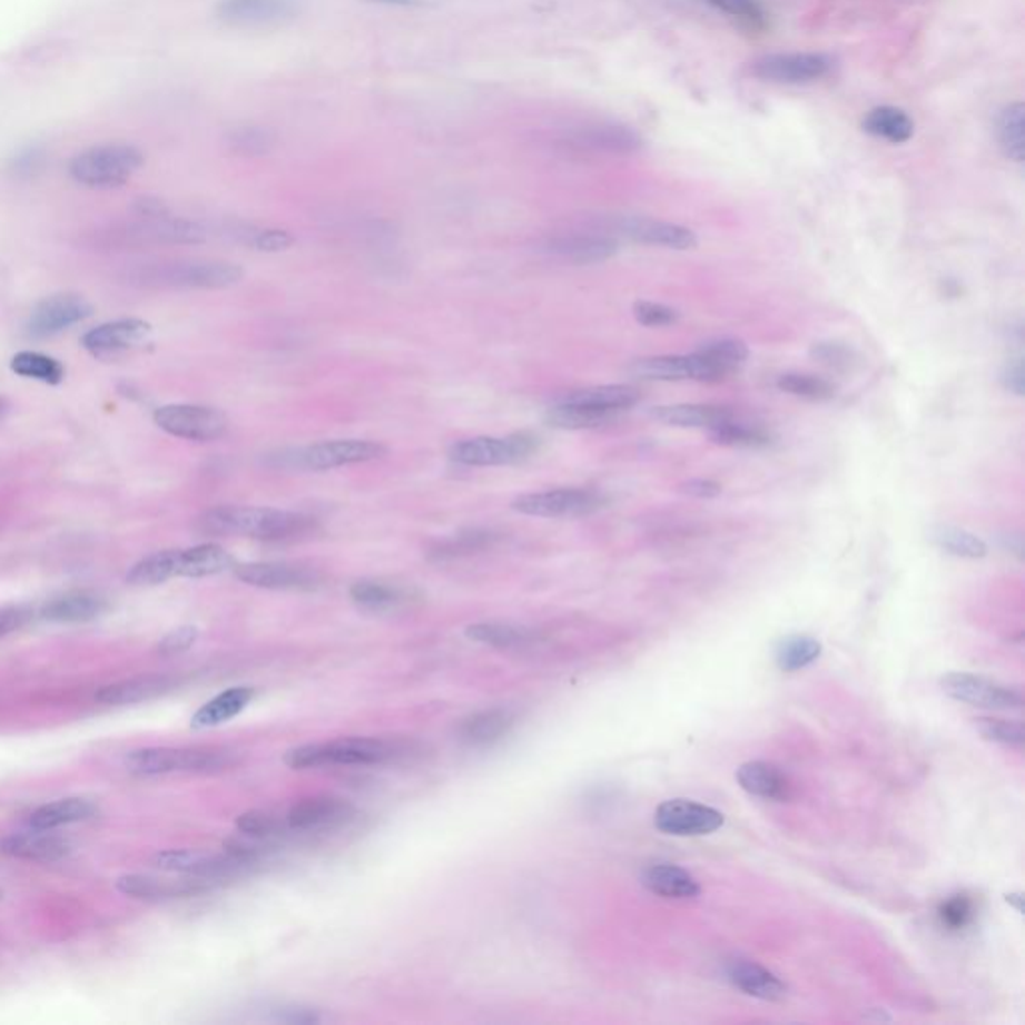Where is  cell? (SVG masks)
I'll list each match as a JSON object with an SVG mask.
<instances>
[{"mask_svg":"<svg viewBox=\"0 0 1025 1025\" xmlns=\"http://www.w3.org/2000/svg\"><path fill=\"white\" fill-rule=\"evenodd\" d=\"M317 521L293 511L265 507H239V505H220L209 509L197 519V529L210 538L257 539L267 543H287L313 535L317 531Z\"/></svg>","mask_w":1025,"mask_h":1025,"instance_id":"obj_1","label":"cell"},{"mask_svg":"<svg viewBox=\"0 0 1025 1025\" xmlns=\"http://www.w3.org/2000/svg\"><path fill=\"white\" fill-rule=\"evenodd\" d=\"M145 165L142 150L125 140H109L79 150L69 160V177L82 189L112 190L127 185Z\"/></svg>","mask_w":1025,"mask_h":1025,"instance_id":"obj_2","label":"cell"},{"mask_svg":"<svg viewBox=\"0 0 1025 1025\" xmlns=\"http://www.w3.org/2000/svg\"><path fill=\"white\" fill-rule=\"evenodd\" d=\"M407 749L398 741L378 737H347L331 743L295 747L287 751L285 763L293 769L325 766H377L405 756Z\"/></svg>","mask_w":1025,"mask_h":1025,"instance_id":"obj_3","label":"cell"},{"mask_svg":"<svg viewBox=\"0 0 1025 1025\" xmlns=\"http://www.w3.org/2000/svg\"><path fill=\"white\" fill-rule=\"evenodd\" d=\"M125 763L137 776H167V773H210L235 763V756L217 747H147L130 751Z\"/></svg>","mask_w":1025,"mask_h":1025,"instance_id":"obj_4","label":"cell"},{"mask_svg":"<svg viewBox=\"0 0 1025 1025\" xmlns=\"http://www.w3.org/2000/svg\"><path fill=\"white\" fill-rule=\"evenodd\" d=\"M135 279L149 287L169 289H227L243 279V269L225 260H175L150 265Z\"/></svg>","mask_w":1025,"mask_h":1025,"instance_id":"obj_5","label":"cell"},{"mask_svg":"<svg viewBox=\"0 0 1025 1025\" xmlns=\"http://www.w3.org/2000/svg\"><path fill=\"white\" fill-rule=\"evenodd\" d=\"M605 503V495L593 489H553L521 495L513 501V509L531 518L573 519L598 513Z\"/></svg>","mask_w":1025,"mask_h":1025,"instance_id":"obj_6","label":"cell"},{"mask_svg":"<svg viewBox=\"0 0 1025 1025\" xmlns=\"http://www.w3.org/2000/svg\"><path fill=\"white\" fill-rule=\"evenodd\" d=\"M538 449V437L529 433H518L513 437H475L455 443L449 457L455 463L467 467H495V465H511L519 463Z\"/></svg>","mask_w":1025,"mask_h":1025,"instance_id":"obj_7","label":"cell"},{"mask_svg":"<svg viewBox=\"0 0 1025 1025\" xmlns=\"http://www.w3.org/2000/svg\"><path fill=\"white\" fill-rule=\"evenodd\" d=\"M155 425L169 433L173 437L187 438V441H215L227 433L229 421L220 413L219 408L205 407V405H165L155 411Z\"/></svg>","mask_w":1025,"mask_h":1025,"instance_id":"obj_8","label":"cell"},{"mask_svg":"<svg viewBox=\"0 0 1025 1025\" xmlns=\"http://www.w3.org/2000/svg\"><path fill=\"white\" fill-rule=\"evenodd\" d=\"M385 453H387V447L375 441H358V438L323 441L309 447L295 449V469L331 471V469L347 467V465H357V463H368V461L385 457Z\"/></svg>","mask_w":1025,"mask_h":1025,"instance_id":"obj_9","label":"cell"},{"mask_svg":"<svg viewBox=\"0 0 1025 1025\" xmlns=\"http://www.w3.org/2000/svg\"><path fill=\"white\" fill-rule=\"evenodd\" d=\"M92 307L89 300L75 293H59L40 300L39 305L30 311L24 331L30 339H50L89 319Z\"/></svg>","mask_w":1025,"mask_h":1025,"instance_id":"obj_10","label":"cell"},{"mask_svg":"<svg viewBox=\"0 0 1025 1025\" xmlns=\"http://www.w3.org/2000/svg\"><path fill=\"white\" fill-rule=\"evenodd\" d=\"M834 69V60L821 52H779L767 55L753 62V77L771 82L801 85L824 79Z\"/></svg>","mask_w":1025,"mask_h":1025,"instance_id":"obj_11","label":"cell"},{"mask_svg":"<svg viewBox=\"0 0 1025 1025\" xmlns=\"http://www.w3.org/2000/svg\"><path fill=\"white\" fill-rule=\"evenodd\" d=\"M656 827L661 834L678 837L709 836L726 824V817L713 807L693 799H669L656 809Z\"/></svg>","mask_w":1025,"mask_h":1025,"instance_id":"obj_12","label":"cell"},{"mask_svg":"<svg viewBox=\"0 0 1025 1025\" xmlns=\"http://www.w3.org/2000/svg\"><path fill=\"white\" fill-rule=\"evenodd\" d=\"M942 689L947 696L962 703L984 707V709H1019L1024 706V696L1016 687L1004 686L994 679L972 676V673H947L942 679Z\"/></svg>","mask_w":1025,"mask_h":1025,"instance_id":"obj_13","label":"cell"},{"mask_svg":"<svg viewBox=\"0 0 1025 1025\" xmlns=\"http://www.w3.org/2000/svg\"><path fill=\"white\" fill-rule=\"evenodd\" d=\"M217 19L229 27H277L300 14L299 0H220Z\"/></svg>","mask_w":1025,"mask_h":1025,"instance_id":"obj_14","label":"cell"},{"mask_svg":"<svg viewBox=\"0 0 1025 1025\" xmlns=\"http://www.w3.org/2000/svg\"><path fill=\"white\" fill-rule=\"evenodd\" d=\"M152 327L147 321L119 319L102 323L87 331L80 339L82 348L97 358H117L149 343Z\"/></svg>","mask_w":1025,"mask_h":1025,"instance_id":"obj_15","label":"cell"},{"mask_svg":"<svg viewBox=\"0 0 1025 1025\" xmlns=\"http://www.w3.org/2000/svg\"><path fill=\"white\" fill-rule=\"evenodd\" d=\"M629 373L643 381H717L713 368L697 353L639 358L629 367Z\"/></svg>","mask_w":1025,"mask_h":1025,"instance_id":"obj_16","label":"cell"},{"mask_svg":"<svg viewBox=\"0 0 1025 1025\" xmlns=\"http://www.w3.org/2000/svg\"><path fill=\"white\" fill-rule=\"evenodd\" d=\"M355 814L347 799L335 796H315L290 807L287 826L295 831H323L343 826Z\"/></svg>","mask_w":1025,"mask_h":1025,"instance_id":"obj_17","label":"cell"},{"mask_svg":"<svg viewBox=\"0 0 1025 1025\" xmlns=\"http://www.w3.org/2000/svg\"><path fill=\"white\" fill-rule=\"evenodd\" d=\"M619 235L656 247H668L676 250H691L697 247V235L691 229L681 225L666 223V220L648 219V217H625L615 225Z\"/></svg>","mask_w":1025,"mask_h":1025,"instance_id":"obj_18","label":"cell"},{"mask_svg":"<svg viewBox=\"0 0 1025 1025\" xmlns=\"http://www.w3.org/2000/svg\"><path fill=\"white\" fill-rule=\"evenodd\" d=\"M545 250L559 259L571 260L578 265H593L613 259L619 253V243L609 235L598 233H568L548 239Z\"/></svg>","mask_w":1025,"mask_h":1025,"instance_id":"obj_19","label":"cell"},{"mask_svg":"<svg viewBox=\"0 0 1025 1025\" xmlns=\"http://www.w3.org/2000/svg\"><path fill=\"white\" fill-rule=\"evenodd\" d=\"M235 575L260 589H311L319 581L315 571L289 563H245L235 569Z\"/></svg>","mask_w":1025,"mask_h":1025,"instance_id":"obj_20","label":"cell"},{"mask_svg":"<svg viewBox=\"0 0 1025 1025\" xmlns=\"http://www.w3.org/2000/svg\"><path fill=\"white\" fill-rule=\"evenodd\" d=\"M571 147L595 152H611V155H629L641 149V137L629 127L595 122L573 130L569 135Z\"/></svg>","mask_w":1025,"mask_h":1025,"instance_id":"obj_21","label":"cell"},{"mask_svg":"<svg viewBox=\"0 0 1025 1025\" xmlns=\"http://www.w3.org/2000/svg\"><path fill=\"white\" fill-rule=\"evenodd\" d=\"M109 601L95 591H69L49 599L39 609L40 618L50 623H87L107 613Z\"/></svg>","mask_w":1025,"mask_h":1025,"instance_id":"obj_22","label":"cell"},{"mask_svg":"<svg viewBox=\"0 0 1025 1025\" xmlns=\"http://www.w3.org/2000/svg\"><path fill=\"white\" fill-rule=\"evenodd\" d=\"M0 849L10 857L27 859V861H57L60 857L69 856V839L52 834V829H35L29 834H14L2 839Z\"/></svg>","mask_w":1025,"mask_h":1025,"instance_id":"obj_23","label":"cell"},{"mask_svg":"<svg viewBox=\"0 0 1025 1025\" xmlns=\"http://www.w3.org/2000/svg\"><path fill=\"white\" fill-rule=\"evenodd\" d=\"M729 982L741 989L747 996L766 999V1002H781L787 996V986L769 969L759 966L756 962H733L727 967Z\"/></svg>","mask_w":1025,"mask_h":1025,"instance_id":"obj_24","label":"cell"},{"mask_svg":"<svg viewBox=\"0 0 1025 1025\" xmlns=\"http://www.w3.org/2000/svg\"><path fill=\"white\" fill-rule=\"evenodd\" d=\"M737 783L746 789L749 796L771 799V801H786L791 791L786 773L767 761H747L737 769Z\"/></svg>","mask_w":1025,"mask_h":1025,"instance_id":"obj_25","label":"cell"},{"mask_svg":"<svg viewBox=\"0 0 1025 1025\" xmlns=\"http://www.w3.org/2000/svg\"><path fill=\"white\" fill-rule=\"evenodd\" d=\"M651 417L679 428H713L729 418L736 417L727 407L719 405H697V403H681V405H666L651 411Z\"/></svg>","mask_w":1025,"mask_h":1025,"instance_id":"obj_26","label":"cell"},{"mask_svg":"<svg viewBox=\"0 0 1025 1025\" xmlns=\"http://www.w3.org/2000/svg\"><path fill=\"white\" fill-rule=\"evenodd\" d=\"M641 881L651 894L668 897V899H691V897L699 896L701 891L696 877L683 867L673 866V864H653V866L645 867Z\"/></svg>","mask_w":1025,"mask_h":1025,"instance_id":"obj_27","label":"cell"},{"mask_svg":"<svg viewBox=\"0 0 1025 1025\" xmlns=\"http://www.w3.org/2000/svg\"><path fill=\"white\" fill-rule=\"evenodd\" d=\"M639 401L638 388L629 385H599V387L579 388L561 398V403L581 405V407L598 408L621 415L623 411L633 407Z\"/></svg>","mask_w":1025,"mask_h":1025,"instance_id":"obj_28","label":"cell"},{"mask_svg":"<svg viewBox=\"0 0 1025 1025\" xmlns=\"http://www.w3.org/2000/svg\"><path fill=\"white\" fill-rule=\"evenodd\" d=\"M515 723V717L507 709H487L461 721L457 737L467 746H487L507 736Z\"/></svg>","mask_w":1025,"mask_h":1025,"instance_id":"obj_29","label":"cell"},{"mask_svg":"<svg viewBox=\"0 0 1025 1025\" xmlns=\"http://www.w3.org/2000/svg\"><path fill=\"white\" fill-rule=\"evenodd\" d=\"M97 811L99 809L89 799L67 797V799L52 801V804H47V806L39 807L37 811H32L29 824L32 829H52L55 831V829H59L62 826L87 821L90 817L97 816Z\"/></svg>","mask_w":1025,"mask_h":1025,"instance_id":"obj_30","label":"cell"},{"mask_svg":"<svg viewBox=\"0 0 1025 1025\" xmlns=\"http://www.w3.org/2000/svg\"><path fill=\"white\" fill-rule=\"evenodd\" d=\"M170 687H173V681L169 678L149 676V678L125 679L119 683L102 687L97 691L95 699L105 706H132V703L162 696L165 691H169Z\"/></svg>","mask_w":1025,"mask_h":1025,"instance_id":"obj_31","label":"cell"},{"mask_svg":"<svg viewBox=\"0 0 1025 1025\" xmlns=\"http://www.w3.org/2000/svg\"><path fill=\"white\" fill-rule=\"evenodd\" d=\"M235 568V559L215 543L179 549V578H210Z\"/></svg>","mask_w":1025,"mask_h":1025,"instance_id":"obj_32","label":"cell"},{"mask_svg":"<svg viewBox=\"0 0 1025 1025\" xmlns=\"http://www.w3.org/2000/svg\"><path fill=\"white\" fill-rule=\"evenodd\" d=\"M499 541H501V535L491 529H467V531H461L459 535L435 543L428 551V559L437 563H445V561L469 558V555L495 548Z\"/></svg>","mask_w":1025,"mask_h":1025,"instance_id":"obj_33","label":"cell"},{"mask_svg":"<svg viewBox=\"0 0 1025 1025\" xmlns=\"http://www.w3.org/2000/svg\"><path fill=\"white\" fill-rule=\"evenodd\" d=\"M117 889L125 896L147 899V901H159V899H170V897L190 896V894L199 891L200 886L195 881H167V879H159V877L130 874V876L119 877Z\"/></svg>","mask_w":1025,"mask_h":1025,"instance_id":"obj_34","label":"cell"},{"mask_svg":"<svg viewBox=\"0 0 1025 1025\" xmlns=\"http://www.w3.org/2000/svg\"><path fill=\"white\" fill-rule=\"evenodd\" d=\"M253 699V689L249 687H233L225 693L210 699L209 703L200 707L199 711L193 716V727L205 729V727H215L229 721L233 717L239 716L245 707L249 706Z\"/></svg>","mask_w":1025,"mask_h":1025,"instance_id":"obj_35","label":"cell"},{"mask_svg":"<svg viewBox=\"0 0 1025 1025\" xmlns=\"http://www.w3.org/2000/svg\"><path fill=\"white\" fill-rule=\"evenodd\" d=\"M914 120L909 119L906 110L897 107H877L869 110L864 120V130L877 139L901 145L914 137Z\"/></svg>","mask_w":1025,"mask_h":1025,"instance_id":"obj_36","label":"cell"},{"mask_svg":"<svg viewBox=\"0 0 1025 1025\" xmlns=\"http://www.w3.org/2000/svg\"><path fill=\"white\" fill-rule=\"evenodd\" d=\"M173 578H179V549L159 551L140 559L130 568L127 581L135 588H152Z\"/></svg>","mask_w":1025,"mask_h":1025,"instance_id":"obj_37","label":"cell"},{"mask_svg":"<svg viewBox=\"0 0 1025 1025\" xmlns=\"http://www.w3.org/2000/svg\"><path fill=\"white\" fill-rule=\"evenodd\" d=\"M696 353L706 361L709 367L713 368L717 381L737 373L746 365L747 357H749V348L746 343L737 339L709 341L697 348Z\"/></svg>","mask_w":1025,"mask_h":1025,"instance_id":"obj_38","label":"cell"},{"mask_svg":"<svg viewBox=\"0 0 1025 1025\" xmlns=\"http://www.w3.org/2000/svg\"><path fill=\"white\" fill-rule=\"evenodd\" d=\"M467 638L481 645L499 649L525 648L533 643V633L528 628L503 623V621H483L469 625Z\"/></svg>","mask_w":1025,"mask_h":1025,"instance_id":"obj_39","label":"cell"},{"mask_svg":"<svg viewBox=\"0 0 1025 1025\" xmlns=\"http://www.w3.org/2000/svg\"><path fill=\"white\" fill-rule=\"evenodd\" d=\"M709 435L721 447L766 449L773 443V435L767 428L737 421L736 417L709 428Z\"/></svg>","mask_w":1025,"mask_h":1025,"instance_id":"obj_40","label":"cell"},{"mask_svg":"<svg viewBox=\"0 0 1025 1025\" xmlns=\"http://www.w3.org/2000/svg\"><path fill=\"white\" fill-rule=\"evenodd\" d=\"M929 539L936 548L946 551L954 558L984 559L987 555V545L982 539L969 533L966 529L954 525H936L929 531Z\"/></svg>","mask_w":1025,"mask_h":1025,"instance_id":"obj_41","label":"cell"},{"mask_svg":"<svg viewBox=\"0 0 1025 1025\" xmlns=\"http://www.w3.org/2000/svg\"><path fill=\"white\" fill-rule=\"evenodd\" d=\"M10 368L19 377L32 378L47 385H59L65 381V367L55 357L37 351H20L10 358Z\"/></svg>","mask_w":1025,"mask_h":1025,"instance_id":"obj_42","label":"cell"},{"mask_svg":"<svg viewBox=\"0 0 1025 1025\" xmlns=\"http://www.w3.org/2000/svg\"><path fill=\"white\" fill-rule=\"evenodd\" d=\"M618 417L619 415L608 413V411L569 405V403L559 401L555 407L549 408L548 423L553 427L578 431V428L603 427V425H608L613 418Z\"/></svg>","mask_w":1025,"mask_h":1025,"instance_id":"obj_43","label":"cell"},{"mask_svg":"<svg viewBox=\"0 0 1025 1025\" xmlns=\"http://www.w3.org/2000/svg\"><path fill=\"white\" fill-rule=\"evenodd\" d=\"M999 145L1007 159L1024 162L1025 159V107L1022 102L1009 105L997 122Z\"/></svg>","mask_w":1025,"mask_h":1025,"instance_id":"obj_44","label":"cell"},{"mask_svg":"<svg viewBox=\"0 0 1025 1025\" xmlns=\"http://www.w3.org/2000/svg\"><path fill=\"white\" fill-rule=\"evenodd\" d=\"M821 656L819 641L809 635H789L781 639L776 648V661L781 671L794 673L811 666Z\"/></svg>","mask_w":1025,"mask_h":1025,"instance_id":"obj_45","label":"cell"},{"mask_svg":"<svg viewBox=\"0 0 1025 1025\" xmlns=\"http://www.w3.org/2000/svg\"><path fill=\"white\" fill-rule=\"evenodd\" d=\"M351 599L357 603L358 608L368 609V611H388V609L398 608L407 595L405 591L378 583V581H358L351 588Z\"/></svg>","mask_w":1025,"mask_h":1025,"instance_id":"obj_46","label":"cell"},{"mask_svg":"<svg viewBox=\"0 0 1025 1025\" xmlns=\"http://www.w3.org/2000/svg\"><path fill=\"white\" fill-rule=\"evenodd\" d=\"M777 388L794 397L807 401H831L836 397L837 388L827 378L806 375V373H786L777 377Z\"/></svg>","mask_w":1025,"mask_h":1025,"instance_id":"obj_47","label":"cell"},{"mask_svg":"<svg viewBox=\"0 0 1025 1025\" xmlns=\"http://www.w3.org/2000/svg\"><path fill=\"white\" fill-rule=\"evenodd\" d=\"M227 145L235 155L255 159V157L269 155L270 150L275 149L277 139L270 130L260 129V127H239V129L230 130Z\"/></svg>","mask_w":1025,"mask_h":1025,"instance_id":"obj_48","label":"cell"},{"mask_svg":"<svg viewBox=\"0 0 1025 1025\" xmlns=\"http://www.w3.org/2000/svg\"><path fill=\"white\" fill-rule=\"evenodd\" d=\"M977 731L986 737L987 741H996L1002 746L1022 747L1025 741L1024 723L997 719V717H979L976 719Z\"/></svg>","mask_w":1025,"mask_h":1025,"instance_id":"obj_49","label":"cell"},{"mask_svg":"<svg viewBox=\"0 0 1025 1025\" xmlns=\"http://www.w3.org/2000/svg\"><path fill=\"white\" fill-rule=\"evenodd\" d=\"M937 916L942 926L947 927L949 932H964L966 927L972 926L976 917V904L967 894H956L947 897L946 901L937 909Z\"/></svg>","mask_w":1025,"mask_h":1025,"instance_id":"obj_50","label":"cell"},{"mask_svg":"<svg viewBox=\"0 0 1025 1025\" xmlns=\"http://www.w3.org/2000/svg\"><path fill=\"white\" fill-rule=\"evenodd\" d=\"M235 237H239L245 245L263 250V253H279V250L289 249L293 245V237L289 233L279 229H257V227L243 225L235 230Z\"/></svg>","mask_w":1025,"mask_h":1025,"instance_id":"obj_51","label":"cell"},{"mask_svg":"<svg viewBox=\"0 0 1025 1025\" xmlns=\"http://www.w3.org/2000/svg\"><path fill=\"white\" fill-rule=\"evenodd\" d=\"M237 827H239L243 836L257 837V839H265V841H270L273 837H279L280 831H283V824H280L279 819L270 816V814H265V811H247V814H243L237 819Z\"/></svg>","mask_w":1025,"mask_h":1025,"instance_id":"obj_52","label":"cell"},{"mask_svg":"<svg viewBox=\"0 0 1025 1025\" xmlns=\"http://www.w3.org/2000/svg\"><path fill=\"white\" fill-rule=\"evenodd\" d=\"M809 355L817 363H821V365H826L829 368H837V371L851 368L856 363V353L846 347V345H839V343H816L809 351Z\"/></svg>","mask_w":1025,"mask_h":1025,"instance_id":"obj_53","label":"cell"},{"mask_svg":"<svg viewBox=\"0 0 1025 1025\" xmlns=\"http://www.w3.org/2000/svg\"><path fill=\"white\" fill-rule=\"evenodd\" d=\"M633 315L643 327H669L679 321L678 311L651 300H638L633 305Z\"/></svg>","mask_w":1025,"mask_h":1025,"instance_id":"obj_54","label":"cell"},{"mask_svg":"<svg viewBox=\"0 0 1025 1025\" xmlns=\"http://www.w3.org/2000/svg\"><path fill=\"white\" fill-rule=\"evenodd\" d=\"M713 9L731 14L736 19L746 20L751 24H761L766 20V10L759 0H707Z\"/></svg>","mask_w":1025,"mask_h":1025,"instance_id":"obj_55","label":"cell"},{"mask_svg":"<svg viewBox=\"0 0 1025 1025\" xmlns=\"http://www.w3.org/2000/svg\"><path fill=\"white\" fill-rule=\"evenodd\" d=\"M199 638V631L193 625H183V628L175 629L170 631L169 635L160 639L159 643V653L165 656V658H173V656H179V653H185L187 649L195 645V641Z\"/></svg>","mask_w":1025,"mask_h":1025,"instance_id":"obj_56","label":"cell"},{"mask_svg":"<svg viewBox=\"0 0 1025 1025\" xmlns=\"http://www.w3.org/2000/svg\"><path fill=\"white\" fill-rule=\"evenodd\" d=\"M35 619V608L30 605H4L0 608V639L29 625Z\"/></svg>","mask_w":1025,"mask_h":1025,"instance_id":"obj_57","label":"cell"},{"mask_svg":"<svg viewBox=\"0 0 1025 1025\" xmlns=\"http://www.w3.org/2000/svg\"><path fill=\"white\" fill-rule=\"evenodd\" d=\"M678 491L689 497L716 499L723 493V487L721 483L711 481V479H687L683 483H679Z\"/></svg>","mask_w":1025,"mask_h":1025,"instance_id":"obj_58","label":"cell"},{"mask_svg":"<svg viewBox=\"0 0 1025 1025\" xmlns=\"http://www.w3.org/2000/svg\"><path fill=\"white\" fill-rule=\"evenodd\" d=\"M1002 385L1009 393H1016V395H1024L1025 391V371L1024 363L1022 358H1016V361H1009L1006 368L1002 371Z\"/></svg>","mask_w":1025,"mask_h":1025,"instance_id":"obj_59","label":"cell"},{"mask_svg":"<svg viewBox=\"0 0 1025 1025\" xmlns=\"http://www.w3.org/2000/svg\"><path fill=\"white\" fill-rule=\"evenodd\" d=\"M373 4H383V7H401V9H433L438 7L443 0H367Z\"/></svg>","mask_w":1025,"mask_h":1025,"instance_id":"obj_60","label":"cell"},{"mask_svg":"<svg viewBox=\"0 0 1025 1025\" xmlns=\"http://www.w3.org/2000/svg\"><path fill=\"white\" fill-rule=\"evenodd\" d=\"M4 411H7V403H4V398H0V415H2Z\"/></svg>","mask_w":1025,"mask_h":1025,"instance_id":"obj_61","label":"cell"},{"mask_svg":"<svg viewBox=\"0 0 1025 1025\" xmlns=\"http://www.w3.org/2000/svg\"><path fill=\"white\" fill-rule=\"evenodd\" d=\"M0 897H2V894H0Z\"/></svg>","mask_w":1025,"mask_h":1025,"instance_id":"obj_62","label":"cell"}]
</instances>
